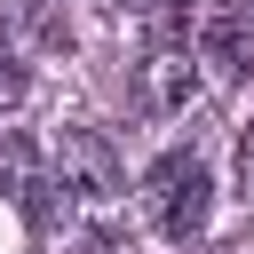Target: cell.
<instances>
[{
	"instance_id": "cell-1",
	"label": "cell",
	"mask_w": 254,
	"mask_h": 254,
	"mask_svg": "<svg viewBox=\"0 0 254 254\" xmlns=\"http://www.w3.org/2000/svg\"><path fill=\"white\" fill-rule=\"evenodd\" d=\"M143 198H151V214H159V238H175V246L206 238V222H214V183H206V167H198V159H183V151L151 167Z\"/></svg>"
},
{
	"instance_id": "cell-2",
	"label": "cell",
	"mask_w": 254,
	"mask_h": 254,
	"mask_svg": "<svg viewBox=\"0 0 254 254\" xmlns=\"http://www.w3.org/2000/svg\"><path fill=\"white\" fill-rule=\"evenodd\" d=\"M56 175H64V190H79V198H111V190L127 183L119 151L103 143V127H64V143H56Z\"/></svg>"
},
{
	"instance_id": "cell-3",
	"label": "cell",
	"mask_w": 254,
	"mask_h": 254,
	"mask_svg": "<svg viewBox=\"0 0 254 254\" xmlns=\"http://www.w3.org/2000/svg\"><path fill=\"white\" fill-rule=\"evenodd\" d=\"M198 48H206L222 71H246V64H254V16H246V8H206V16H198Z\"/></svg>"
},
{
	"instance_id": "cell-4",
	"label": "cell",
	"mask_w": 254,
	"mask_h": 254,
	"mask_svg": "<svg viewBox=\"0 0 254 254\" xmlns=\"http://www.w3.org/2000/svg\"><path fill=\"white\" fill-rule=\"evenodd\" d=\"M190 87H198L190 48H151V56H143V103H151V111H183Z\"/></svg>"
},
{
	"instance_id": "cell-5",
	"label": "cell",
	"mask_w": 254,
	"mask_h": 254,
	"mask_svg": "<svg viewBox=\"0 0 254 254\" xmlns=\"http://www.w3.org/2000/svg\"><path fill=\"white\" fill-rule=\"evenodd\" d=\"M0 190H8L16 206H32V190H40V159H32L24 135H0Z\"/></svg>"
},
{
	"instance_id": "cell-6",
	"label": "cell",
	"mask_w": 254,
	"mask_h": 254,
	"mask_svg": "<svg viewBox=\"0 0 254 254\" xmlns=\"http://www.w3.org/2000/svg\"><path fill=\"white\" fill-rule=\"evenodd\" d=\"M16 103H24V64H16L8 48H0V119H8Z\"/></svg>"
},
{
	"instance_id": "cell-7",
	"label": "cell",
	"mask_w": 254,
	"mask_h": 254,
	"mask_svg": "<svg viewBox=\"0 0 254 254\" xmlns=\"http://www.w3.org/2000/svg\"><path fill=\"white\" fill-rule=\"evenodd\" d=\"M71 254H135V246H127V238H119V230H87V238H79V246H71Z\"/></svg>"
},
{
	"instance_id": "cell-8",
	"label": "cell",
	"mask_w": 254,
	"mask_h": 254,
	"mask_svg": "<svg viewBox=\"0 0 254 254\" xmlns=\"http://www.w3.org/2000/svg\"><path fill=\"white\" fill-rule=\"evenodd\" d=\"M238 175H246V190H254V119H246V143H238Z\"/></svg>"
},
{
	"instance_id": "cell-9",
	"label": "cell",
	"mask_w": 254,
	"mask_h": 254,
	"mask_svg": "<svg viewBox=\"0 0 254 254\" xmlns=\"http://www.w3.org/2000/svg\"><path fill=\"white\" fill-rule=\"evenodd\" d=\"M246 16H254V0H246Z\"/></svg>"
}]
</instances>
